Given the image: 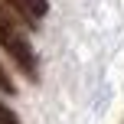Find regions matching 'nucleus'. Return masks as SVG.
Instances as JSON below:
<instances>
[{"mask_svg":"<svg viewBox=\"0 0 124 124\" xmlns=\"http://www.w3.org/2000/svg\"><path fill=\"white\" fill-rule=\"evenodd\" d=\"M0 49H7V56L16 62V69L26 75L30 82H39V59L33 49L30 36L23 33V26L10 16V13L0 10Z\"/></svg>","mask_w":124,"mask_h":124,"instance_id":"1","label":"nucleus"},{"mask_svg":"<svg viewBox=\"0 0 124 124\" xmlns=\"http://www.w3.org/2000/svg\"><path fill=\"white\" fill-rule=\"evenodd\" d=\"M3 3L10 7V10L16 13V20L26 23V26H36L39 20L49 13V0H3Z\"/></svg>","mask_w":124,"mask_h":124,"instance_id":"2","label":"nucleus"},{"mask_svg":"<svg viewBox=\"0 0 124 124\" xmlns=\"http://www.w3.org/2000/svg\"><path fill=\"white\" fill-rule=\"evenodd\" d=\"M0 124H20L16 111H13L10 105H3V101H0Z\"/></svg>","mask_w":124,"mask_h":124,"instance_id":"3","label":"nucleus"},{"mask_svg":"<svg viewBox=\"0 0 124 124\" xmlns=\"http://www.w3.org/2000/svg\"><path fill=\"white\" fill-rule=\"evenodd\" d=\"M0 92H3V95H13V92H16V85H13V78L7 75L3 65H0Z\"/></svg>","mask_w":124,"mask_h":124,"instance_id":"4","label":"nucleus"}]
</instances>
